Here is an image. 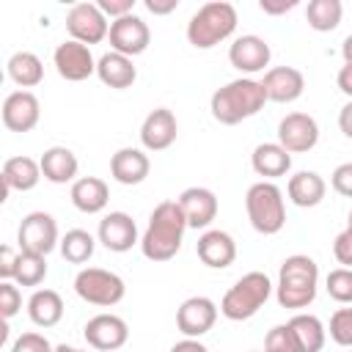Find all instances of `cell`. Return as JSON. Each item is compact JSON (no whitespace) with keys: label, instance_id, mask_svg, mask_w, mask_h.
<instances>
[{"label":"cell","instance_id":"obj_1","mask_svg":"<svg viewBox=\"0 0 352 352\" xmlns=\"http://www.w3.org/2000/svg\"><path fill=\"white\" fill-rule=\"evenodd\" d=\"M184 231H187V220L179 201H162L154 206L148 226L140 236V253L148 261H170L182 248Z\"/></svg>","mask_w":352,"mask_h":352},{"label":"cell","instance_id":"obj_2","mask_svg":"<svg viewBox=\"0 0 352 352\" xmlns=\"http://www.w3.org/2000/svg\"><path fill=\"white\" fill-rule=\"evenodd\" d=\"M264 104H267L264 85L258 80H253V77L231 80L223 88H217L212 94V99H209L212 118L226 124V126H234V124H239L245 118H253Z\"/></svg>","mask_w":352,"mask_h":352},{"label":"cell","instance_id":"obj_3","mask_svg":"<svg viewBox=\"0 0 352 352\" xmlns=\"http://www.w3.org/2000/svg\"><path fill=\"white\" fill-rule=\"evenodd\" d=\"M316 286H319V267L311 256L294 253L289 258H283L280 270H278V286H275V297L280 308H308L316 300Z\"/></svg>","mask_w":352,"mask_h":352},{"label":"cell","instance_id":"obj_4","mask_svg":"<svg viewBox=\"0 0 352 352\" xmlns=\"http://www.w3.org/2000/svg\"><path fill=\"white\" fill-rule=\"evenodd\" d=\"M236 30V8L228 0L204 3L187 22V41L195 50H212Z\"/></svg>","mask_w":352,"mask_h":352},{"label":"cell","instance_id":"obj_5","mask_svg":"<svg viewBox=\"0 0 352 352\" xmlns=\"http://www.w3.org/2000/svg\"><path fill=\"white\" fill-rule=\"evenodd\" d=\"M245 209H248V220L250 226L264 234L272 236L286 226V204H283V192L275 182H256L248 187L245 195Z\"/></svg>","mask_w":352,"mask_h":352},{"label":"cell","instance_id":"obj_6","mask_svg":"<svg viewBox=\"0 0 352 352\" xmlns=\"http://www.w3.org/2000/svg\"><path fill=\"white\" fill-rule=\"evenodd\" d=\"M272 280L264 272H248L242 275L220 300V314L231 322H245L258 314V308L270 300Z\"/></svg>","mask_w":352,"mask_h":352},{"label":"cell","instance_id":"obj_7","mask_svg":"<svg viewBox=\"0 0 352 352\" xmlns=\"http://www.w3.org/2000/svg\"><path fill=\"white\" fill-rule=\"evenodd\" d=\"M74 292L80 300H85L88 305H99V308H113L124 300L126 286L121 280V275L102 270V267H85L77 272L74 278Z\"/></svg>","mask_w":352,"mask_h":352},{"label":"cell","instance_id":"obj_8","mask_svg":"<svg viewBox=\"0 0 352 352\" xmlns=\"http://www.w3.org/2000/svg\"><path fill=\"white\" fill-rule=\"evenodd\" d=\"M16 242H19V250H28V253H38V256L52 253L55 245H60L55 217L50 212L25 214L19 223V231H16Z\"/></svg>","mask_w":352,"mask_h":352},{"label":"cell","instance_id":"obj_9","mask_svg":"<svg viewBox=\"0 0 352 352\" xmlns=\"http://www.w3.org/2000/svg\"><path fill=\"white\" fill-rule=\"evenodd\" d=\"M66 30L74 41L91 47V44H99L102 38H107L110 22L99 11L96 3H74L66 14Z\"/></svg>","mask_w":352,"mask_h":352},{"label":"cell","instance_id":"obj_10","mask_svg":"<svg viewBox=\"0 0 352 352\" xmlns=\"http://www.w3.org/2000/svg\"><path fill=\"white\" fill-rule=\"evenodd\" d=\"M278 143L289 154H305L319 143V124L308 113H289L278 124Z\"/></svg>","mask_w":352,"mask_h":352},{"label":"cell","instance_id":"obj_11","mask_svg":"<svg viewBox=\"0 0 352 352\" xmlns=\"http://www.w3.org/2000/svg\"><path fill=\"white\" fill-rule=\"evenodd\" d=\"M107 38H110L113 52H121V55H126V58H135V55H140V52L148 50L151 30H148V25H146L140 16L126 14V16L110 22Z\"/></svg>","mask_w":352,"mask_h":352},{"label":"cell","instance_id":"obj_12","mask_svg":"<svg viewBox=\"0 0 352 352\" xmlns=\"http://www.w3.org/2000/svg\"><path fill=\"white\" fill-rule=\"evenodd\" d=\"M52 60H55V69L63 80L69 82H82L88 80L91 74H96V60L91 55V47L69 38V41H60L52 52Z\"/></svg>","mask_w":352,"mask_h":352},{"label":"cell","instance_id":"obj_13","mask_svg":"<svg viewBox=\"0 0 352 352\" xmlns=\"http://www.w3.org/2000/svg\"><path fill=\"white\" fill-rule=\"evenodd\" d=\"M82 336H85L88 346H94L99 352H116V349H121L126 344L129 327L116 314H96V316H91L85 322Z\"/></svg>","mask_w":352,"mask_h":352},{"label":"cell","instance_id":"obj_14","mask_svg":"<svg viewBox=\"0 0 352 352\" xmlns=\"http://www.w3.org/2000/svg\"><path fill=\"white\" fill-rule=\"evenodd\" d=\"M217 322V305L209 297H187L176 311V327L184 333V338H201L206 336Z\"/></svg>","mask_w":352,"mask_h":352},{"label":"cell","instance_id":"obj_15","mask_svg":"<svg viewBox=\"0 0 352 352\" xmlns=\"http://www.w3.org/2000/svg\"><path fill=\"white\" fill-rule=\"evenodd\" d=\"M270 58H272L270 44L261 36H253V33L234 38V44L228 47V60L242 74L264 72V66H270Z\"/></svg>","mask_w":352,"mask_h":352},{"label":"cell","instance_id":"obj_16","mask_svg":"<svg viewBox=\"0 0 352 352\" xmlns=\"http://www.w3.org/2000/svg\"><path fill=\"white\" fill-rule=\"evenodd\" d=\"M176 135H179V124H176L173 110H168V107H154L140 124V143L146 151L170 148Z\"/></svg>","mask_w":352,"mask_h":352},{"label":"cell","instance_id":"obj_17","mask_svg":"<svg viewBox=\"0 0 352 352\" xmlns=\"http://www.w3.org/2000/svg\"><path fill=\"white\" fill-rule=\"evenodd\" d=\"M264 94H267V102H278V104H289L294 99L302 96L305 91V77L300 69L294 66H272L264 72Z\"/></svg>","mask_w":352,"mask_h":352},{"label":"cell","instance_id":"obj_18","mask_svg":"<svg viewBox=\"0 0 352 352\" xmlns=\"http://www.w3.org/2000/svg\"><path fill=\"white\" fill-rule=\"evenodd\" d=\"M99 242L113 250V253H126L132 250V245H140L138 239V226L126 212H107L99 220V231H96Z\"/></svg>","mask_w":352,"mask_h":352},{"label":"cell","instance_id":"obj_19","mask_svg":"<svg viewBox=\"0 0 352 352\" xmlns=\"http://www.w3.org/2000/svg\"><path fill=\"white\" fill-rule=\"evenodd\" d=\"M41 118V104L33 91H14L3 102V124L11 132H30Z\"/></svg>","mask_w":352,"mask_h":352},{"label":"cell","instance_id":"obj_20","mask_svg":"<svg viewBox=\"0 0 352 352\" xmlns=\"http://www.w3.org/2000/svg\"><path fill=\"white\" fill-rule=\"evenodd\" d=\"M195 253L198 258L209 267V270H226L234 264L236 258V242L231 234L220 231V228H209L198 236L195 242Z\"/></svg>","mask_w":352,"mask_h":352},{"label":"cell","instance_id":"obj_21","mask_svg":"<svg viewBox=\"0 0 352 352\" xmlns=\"http://www.w3.org/2000/svg\"><path fill=\"white\" fill-rule=\"evenodd\" d=\"M148 170H151V162H148V154L143 148L124 146V148H118L110 157V176L118 184H124V187H132V184L146 182Z\"/></svg>","mask_w":352,"mask_h":352},{"label":"cell","instance_id":"obj_22","mask_svg":"<svg viewBox=\"0 0 352 352\" xmlns=\"http://www.w3.org/2000/svg\"><path fill=\"white\" fill-rule=\"evenodd\" d=\"M187 228H206L217 217V198L209 187H187L179 198Z\"/></svg>","mask_w":352,"mask_h":352},{"label":"cell","instance_id":"obj_23","mask_svg":"<svg viewBox=\"0 0 352 352\" xmlns=\"http://www.w3.org/2000/svg\"><path fill=\"white\" fill-rule=\"evenodd\" d=\"M38 165H41V176H44L47 182H52V184H69V182L74 184V182H77L80 162H77L74 151L66 148V146H50V148L41 154Z\"/></svg>","mask_w":352,"mask_h":352},{"label":"cell","instance_id":"obj_24","mask_svg":"<svg viewBox=\"0 0 352 352\" xmlns=\"http://www.w3.org/2000/svg\"><path fill=\"white\" fill-rule=\"evenodd\" d=\"M3 195H8L11 190H19V192H28L38 184L41 179V165L33 160V157H8L3 162Z\"/></svg>","mask_w":352,"mask_h":352},{"label":"cell","instance_id":"obj_25","mask_svg":"<svg viewBox=\"0 0 352 352\" xmlns=\"http://www.w3.org/2000/svg\"><path fill=\"white\" fill-rule=\"evenodd\" d=\"M69 198H72L74 209H80L82 214H99L110 201V190H107L104 179H99V176H80L72 184Z\"/></svg>","mask_w":352,"mask_h":352},{"label":"cell","instance_id":"obj_26","mask_svg":"<svg viewBox=\"0 0 352 352\" xmlns=\"http://www.w3.org/2000/svg\"><path fill=\"white\" fill-rule=\"evenodd\" d=\"M96 77L107 85V88H116V91H124L129 88L135 80H138V69L132 63V58L121 55V52H104L99 60H96Z\"/></svg>","mask_w":352,"mask_h":352},{"label":"cell","instance_id":"obj_27","mask_svg":"<svg viewBox=\"0 0 352 352\" xmlns=\"http://www.w3.org/2000/svg\"><path fill=\"white\" fill-rule=\"evenodd\" d=\"M327 192V184L324 179L316 173V170H300L294 176H289V184H286V195L294 206L300 209H311V206H319L322 198Z\"/></svg>","mask_w":352,"mask_h":352},{"label":"cell","instance_id":"obj_28","mask_svg":"<svg viewBox=\"0 0 352 352\" xmlns=\"http://www.w3.org/2000/svg\"><path fill=\"white\" fill-rule=\"evenodd\" d=\"M250 165L264 182H272L278 176H286L292 168V154L280 143H258L250 154Z\"/></svg>","mask_w":352,"mask_h":352},{"label":"cell","instance_id":"obj_29","mask_svg":"<svg viewBox=\"0 0 352 352\" xmlns=\"http://www.w3.org/2000/svg\"><path fill=\"white\" fill-rule=\"evenodd\" d=\"M28 316L36 327H55L63 319V300L55 289H36L28 300Z\"/></svg>","mask_w":352,"mask_h":352},{"label":"cell","instance_id":"obj_30","mask_svg":"<svg viewBox=\"0 0 352 352\" xmlns=\"http://www.w3.org/2000/svg\"><path fill=\"white\" fill-rule=\"evenodd\" d=\"M286 324L292 327L300 352H322L324 338H327V330H324V324H322L319 316H314V314H294Z\"/></svg>","mask_w":352,"mask_h":352},{"label":"cell","instance_id":"obj_31","mask_svg":"<svg viewBox=\"0 0 352 352\" xmlns=\"http://www.w3.org/2000/svg\"><path fill=\"white\" fill-rule=\"evenodd\" d=\"M8 69V77L19 85V88H36L41 80H44V63L36 52H28V50H19L8 58L6 63Z\"/></svg>","mask_w":352,"mask_h":352},{"label":"cell","instance_id":"obj_32","mask_svg":"<svg viewBox=\"0 0 352 352\" xmlns=\"http://www.w3.org/2000/svg\"><path fill=\"white\" fill-rule=\"evenodd\" d=\"M341 16H344V6L341 0H311L308 8H305V19H308V28L316 30V33H330L341 25Z\"/></svg>","mask_w":352,"mask_h":352},{"label":"cell","instance_id":"obj_33","mask_svg":"<svg viewBox=\"0 0 352 352\" xmlns=\"http://www.w3.org/2000/svg\"><path fill=\"white\" fill-rule=\"evenodd\" d=\"M58 248H60V256L69 264H85L94 256V250H96V239L88 231H82V228H72V231L63 234Z\"/></svg>","mask_w":352,"mask_h":352},{"label":"cell","instance_id":"obj_34","mask_svg":"<svg viewBox=\"0 0 352 352\" xmlns=\"http://www.w3.org/2000/svg\"><path fill=\"white\" fill-rule=\"evenodd\" d=\"M44 278H47V261H44V256L19 250V261H16L14 283H19V286H38Z\"/></svg>","mask_w":352,"mask_h":352},{"label":"cell","instance_id":"obj_35","mask_svg":"<svg viewBox=\"0 0 352 352\" xmlns=\"http://www.w3.org/2000/svg\"><path fill=\"white\" fill-rule=\"evenodd\" d=\"M324 289L327 294L341 302V305H352V270L346 267H336L327 272V280H324Z\"/></svg>","mask_w":352,"mask_h":352},{"label":"cell","instance_id":"obj_36","mask_svg":"<svg viewBox=\"0 0 352 352\" xmlns=\"http://www.w3.org/2000/svg\"><path fill=\"white\" fill-rule=\"evenodd\" d=\"M330 338L338 346L352 349V308H338L330 316Z\"/></svg>","mask_w":352,"mask_h":352},{"label":"cell","instance_id":"obj_37","mask_svg":"<svg viewBox=\"0 0 352 352\" xmlns=\"http://www.w3.org/2000/svg\"><path fill=\"white\" fill-rule=\"evenodd\" d=\"M264 352H300L289 324H275L264 338Z\"/></svg>","mask_w":352,"mask_h":352},{"label":"cell","instance_id":"obj_38","mask_svg":"<svg viewBox=\"0 0 352 352\" xmlns=\"http://www.w3.org/2000/svg\"><path fill=\"white\" fill-rule=\"evenodd\" d=\"M19 308H22V292L16 289V283L3 280L0 283V314H3V319L16 316Z\"/></svg>","mask_w":352,"mask_h":352},{"label":"cell","instance_id":"obj_39","mask_svg":"<svg viewBox=\"0 0 352 352\" xmlns=\"http://www.w3.org/2000/svg\"><path fill=\"white\" fill-rule=\"evenodd\" d=\"M11 352H55V346L41 336V333H22L14 344H11Z\"/></svg>","mask_w":352,"mask_h":352},{"label":"cell","instance_id":"obj_40","mask_svg":"<svg viewBox=\"0 0 352 352\" xmlns=\"http://www.w3.org/2000/svg\"><path fill=\"white\" fill-rule=\"evenodd\" d=\"M333 256L341 267L352 270V228H344L336 239H333Z\"/></svg>","mask_w":352,"mask_h":352},{"label":"cell","instance_id":"obj_41","mask_svg":"<svg viewBox=\"0 0 352 352\" xmlns=\"http://www.w3.org/2000/svg\"><path fill=\"white\" fill-rule=\"evenodd\" d=\"M330 184H333V190H336L338 195L352 198V162H341V165L333 170Z\"/></svg>","mask_w":352,"mask_h":352},{"label":"cell","instance_id":"obj_42","mask_svg":"<svg viewBox=\"0 0 352 352\" xmlns=\"http://www.w3.org/2000/svg\"><path fill=\"white\" fill-rule=\"evenodd\" d=\"M96 6H99V11H102L104 16L121 19V16L132 14V8H135V0H99Z\"/></svg>","mask_w":352,"mask_h":352},{"label":"cell","instance_id":"obj_43","mask_svg":"<svg viewBox=\"0 0 352 352\" xmlns=\"http://www.w3.org/2000/svg\"><path fill=\"white\" fill-rule=\"evenodd\" d=\"M16 261H19V253H16L11 245H3V248H0V278H3V280H14Z\"/></svg>","mask_w":352,"mask_h":352},{"label":"cell","instance_id":"obj_44","mask_svg":"<svg viewBox=\"0 0 352 352\" xmlns=\"http://www.w3.org/2000/svg\"><path fill=\"white\" fill-rule=\"evenodd\" d=\"M297 6V0H261L258 3V8L264 11V14H286V11H292Z\"/></svg>","mask_w":352,"mask_h":352},{"label":"cell","instance_id":"obj_45","mask_svg":"<svg viewBox=\"0 0 352 352\" xmlns=\"http://www.w3.org/2000/svg\"><path fill=\"white\" fill-rule=\"evenodd\" d=\"M146 8L151 14H157V16H165V14L179 8V0H146Z\"/></svg>","mask_w":352,"mask_h":352},{"label":"cell","instance_id":"obj_46","mask_svg":"<svg viewBox=\"0 0 352 352\" xmlns=\"http://www.w3.org/2000/svg\"><path fill=\"white\" fill-rule=\"evenodd\" d=\"M338 129L344 132V138H349L352 140V99L341 107V113H338Z\"/></svg>","mask_w":352,"mask_h":352},{"label":"cell","instance_id":"obj_47","mask_svg":"<svg viewBox=\"0 0 352 352\" xmlns=\"http://www.w3.org/2000/svg\"><path fill=\"white\" fill-rule=\"evenodd\" d=\"M336 82H338L341 94H346V96L352 99V66H349V63H344V66L338 69V77H336Z\"/></svg>","mask_w":352,"mask_h":352},{"label":"cell","instance_id":"obj_48","mask_svg":"<svg viewBox=\"0 0 352 352\" xmlns=\"http://www.w3.org/2000/svg\"><path fill=\"white\" fill-rule=\"evenodd\" d=\"M170 352H209L198 338H182L179 344L170 346Z\"/></svg>","mask_w":352,"mask_h":352},{"label":"cell","instance_id":"obj_49","mask_svg":"<svg viewBox=\"0 0 352 352\" xmlns=\"http://www.w3.org/2000/svg\"><path fill=\"white\" fill-rule=\"evenodd\" d=\"M341 55H344V63L352 66V33L344 38V44H341Z\"/></svg>","mask_w":352,"mask_h":352},{"label":"cell","instance_id":"obj_50","mask_svg":"<svg viewBox=\"0 0 352 352\" xmlns=\"http://www.w3.org/2000/svg\"><path fill=\"white\" fill-rule=\"evenodd\" d=\"M55 352H85V349H77V346H69V344H58Z\"/></svg>","mask_w":352,"mask_h":352},{"label":"cell","instance_id":"obj_51","mask_svg":"<svg viewBox=\"0 0 352 352\" xmlns=\"http://www.w3.org/2000/svg\"><path fill=\"white\" fill-rule=\"evenodd\" d=\"M346 228H352V209H349V226Z\"/></svg>","mask_w":352,"mask_h":352},{"label":"cell","instance_id":"obj_52","mask_svg":"<svg viewBox=\"0 0 352 352\" xmlns=\"http://www.w3.org/2000/svg\"><path fill=\"white\" fill-rule=\"evenodd\" d=\"M349 352H352V349H349Z\"/></svg>","mask_w":352,"mask_h":352}]
</instances>
